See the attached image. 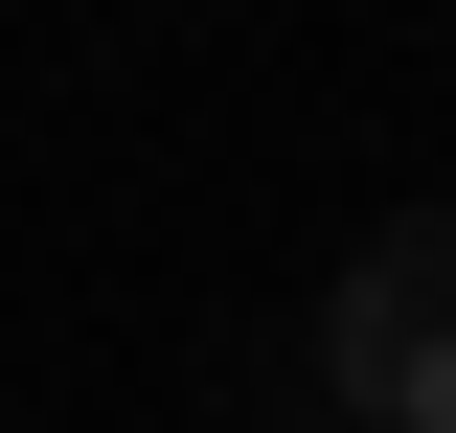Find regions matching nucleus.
I'll use <instances>...</instances> for the list:
<instances>
[{"label":"nucleus","instance_id":"obj_1","mask_svg":"<svg viewBox=\"0 0 456 433\" xmlns=\"http://www.w3.org/2000/svg\"><path fill=\"white\" fill-rule=\"evenodd\" d=\"M320 388H342V433H456V206H411V228L342 251Z\"/></svg>","mask_w":456,"mask_h":433}]
</instances>
